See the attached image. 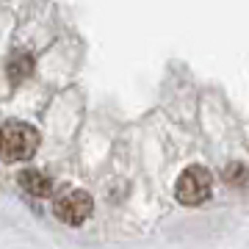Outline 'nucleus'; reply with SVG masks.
Instances as JSON below:
<instances>
[{
  "label": "nucleus",
  "mask_w": 249,
  "mask_h": 249,
  "mask_svg": "<svg viewBox=\"0 0 249 249\" xmlns=\"http://www.w3.org/2000/svg\"><path fill=\"white\" fill-rule=\"evenodd\" d=\"M17 186L31 196H39V199H45V196L53 194V180L42 175L39 169H22L17 175Z\"/></svg>",
  "instance_id": "obj_4"
},
{
  "label": "nucleus",
  "mask_w": 249,
  "mask_h": 249,
  "mask_svg": "<svg viewBox=\"0 0 249 249\" xmlns=\"http://www.w3.org/2000/svg\"><path fill=\"white\" fill-rule=\"evenodd\" d=\"M91 211H94V199H91V194L80 191V188L64 191V194L53 202L55 219H61L64 224H72V227H78V224L86 222L91 216Z\"/></svg>",
  "instance_id": "obj_3"
},
{
  "label": "nucleus",
  "mask_w": 249,
  "mask_h": 249,
  "mask_svg": "<svg viewBox=\"0 0 249 249\" xmlns=\"http://www.w3.org/2000/svg\"><path fill=\"white\" fill-rule=\"evenodd\" d=\"M213 188V178L205 166H188L180 172L178 183H175V196L183 205H202L211 196Z\"/></svg>",
  "instance_id": "obj_2"
},
{
  "label": "nucleus",
  "mask_w": 249,
  "mask_h": 249,
  "mask_svg": "<svg viewBox=\"0 0 249 249\" xmlns=\"http://www.w3.org/2000/svg\"><path fill=\"white\" fill-rule=\"evenodd\" d=\"M39 147V130L28 122H9L0 130V152L6 160H28Z\"/></svg>",
  "instance_id": "obj_1"
},
{
  "label": "nucleus",
  "mask_w": 249,
  "mask_h": 249,
  "mask_svg": "<svg viewBox=\"0 0 249 249\" xmlns=\"http://www.w3.org/2000/svg\"><path fill=\"white\" fill-rule=\"evenodd\" d=\"M247 178H249V172L244 163H230L224 169V183L227 186H241V183H247Z\"/></svg>",
  "instance_id": "obj_6"
},
{
  "label": "nucleus",
  "mask_w": 249,
  "mask_h": 249,
  "mask_svg": "<svg viewBox=\"0 0 249 249\" xmlns=\"http://www.w3.org/2000/svg\"><path fill=\"white\" fill-rule=\"evenodd\" d=\"M31 72H34V55L25 53V50H14L11 58H9V64H6V75H9V80L11 83H22Z\"/></svg>",
  "instance_id": "obj_5"
}]
</instances>
